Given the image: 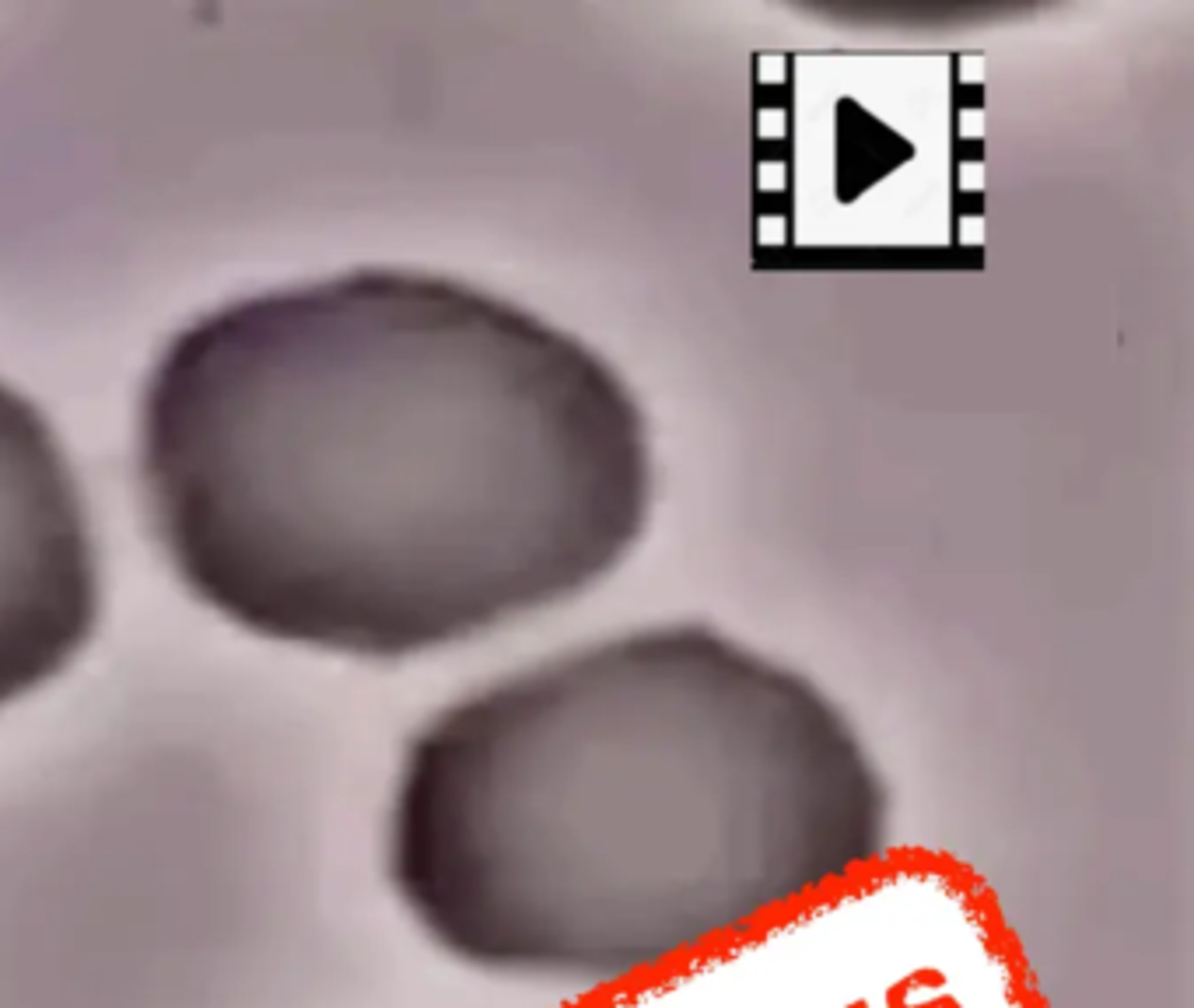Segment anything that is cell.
Masks as SVG:
<instances>
[{
    "instance_id": "7a4b0ae2",
    "label": "cell",
    "mask_w": 1194,
    "mask_h": 1008,
    "mask_svg": "<svg viewBox=\"0 0 1194 1008\" xmlns=\"http://www.w3.org/2000/svg\"><path fill=\"white\" fill-rule=\"evenodd\" d=\"M879 777L838 707L711 627L634 630L491 683L410 742L385 834L400 903L530 848L628 865L841 858Z\"/></svg>"
},
{
    "instance_id": "6da1fadb",
    "label": "cell",
    "mask_w": 1194,
    "mask_h": 1008,
    "mask_svg": "<svg viewBox=\"0 0 1194 1008\" xmlns=\"http://www.w3.org/2000/svg\"><path fill=\"white\" fill-rule=\"evenodd\" d=\"M140 480L224 620L407 658L606 578L648 522L652 445L585 340L473 284L357 270L186 326L144 389Z\"/></svg>"
},
{
    "instance_id": "3957f363",
    "label": "cell",
    "mask_w": 1194,
    "mask_h": 1008,
    "mask_svg": "<svg viewBox=\"0 0 1194 1008\" xmlns=\"http://www.w3.org/2000/svg\"><path fill=\"white\" fill-rule=\"evenodd\" d=\"M99 624L85 497L36 406L0 385V707L60 676Z\"/></svg>"
}]
</instances>
